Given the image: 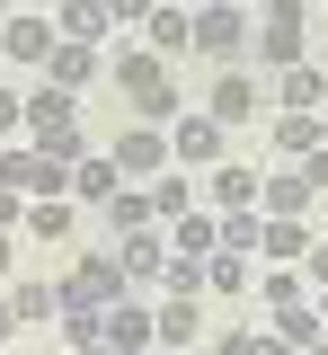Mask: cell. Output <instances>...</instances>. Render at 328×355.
Wrapping results in <instances>:
<instances>
[{
	"label": "cell",
	"instance_id": "7a4b0ae2",
	"mask_svg": "<svg viewBox=\"0 0 328 355\" xmlns=\"http://www.w3.org/2000/svg\"><path fill=\"white\" fill-rule=\"evenodd\" d=\"M248 44H257V18H248V0H204V9H195V53H213L222 71H231Z\"/></svg>",
	"mask_w": 328,
	"mask_h": 355
},
{
	"label": "cell",
	"instance_id": "e0dca14e",
	"mask_svg": "<svg viewBox=\"0 0 328 355\" xmlns=\"http://www.w3.org/2000/svg\"><path fill=\"white\" fill-rule=\"evenodd\" d=\"M142 36H151V53H187V44H195V9H187V0H160Z\"/></svg>",
	"mask_w": 328,
	"mask_h": 355
},
{
	"label": "cell",
	"instance_id": "484cf974",
	"mask_svg": "<svg viewBox=\"0 0 328 355\" xmlns=\"http://www.w3.org/2000/svg\"><path fill=\"white\" fill-rule=\"evenodd\" d=\"M195 205H204V196H195V178H187V169H178V178H160V187H151V214H160V222L195 214Z\"/></svg>",
	"mask_w": 328,
	"mask_h": 355
},
{
	"label": "cell",
	"instance_id": "2e32d148",
	"mask_svg": "<svg viewBox=\"0 0 328 355\" xmlns=\"http://www.w3.org/2000/svg\"><path fill=\"white\" fill-rule=\"evenodd\" d=\"M311 258V222H284L266 214V240H257V266H302Z\"/></svg>",
	"mask_w": 328,
	"mask_h": 355
},
{
	"label": "cell",
	"instance_id": "603a6c76",
	"mask_svg": "<svg viewBox=\"0 0 328 355\" xmlns=\"http://www.w3.org/2000/svg\"><path fill=\"white\" fill-rule=\"evenodd\" d=\"M9 311H18V329H45V320H62V284H18Z\"/></svg>",
	"mask_w": 328,
	"mask_h": 355
},
{
	"label": "cell",
	"instance_id": "ba28073f",
	"mask_svg": "<svg viewBox=\"0 0 328 355\" xmlns=\"http://www.w3.org/2000/svg\"><path fill=\"white\" fill-rule=\"evenodd\" d=\"M257 196H266V178L248 169V160H222V169H204V205H213V214H257Z\"/></svg>",
	"mask_w": 328,
	"mask_h": 355
},
{
	"label": "cell",
	"instance_id": "74e56055",
	"mask_svg": "<svg viewBox=\"0 0 328 355\" xmlns=\"http://www.w3.org/2000/svg\"><path fill=\"white\" fill-rule=\"evenodd\" d=\"M311 311H320V329H328V293H311Z\"/></svg>",
	"mask_w": 328,
	"mask_h": 355
},
{
	"label": "cell",
	"instance_id": "4dcf8cb0",
	"mask_svg": "<svg viewBox=\"0 0 328 355\" xmlns=\"http://www.w3.org/2000/svg\"><path fill=\"white\" fill-rule=\"evenodd\" d=\"M151 9H160V0H107V18H116V36H125V27H151Z\"/></svg>",
	"mask_w": 328,
	"mask_h": 355
},
{
	"label": "cell",
	"instance_id": "4316f807",
	"mask_svg": "<svg viewBox=\"0 0 328 355\" xmlns=\"http://www.w3.org/2000/svg\"><path fill=\"white\" fill-rule=\"evenodd\" d=\"M142 222H160V214H151V187H116V205H107V231H142Z\"/></svg>",
	"mask_w": 328,
	"mask_h": 355
},
{
	"label": "cell",
	"instance_id": "cb8c5ba5",
	"mask_svg": "<svg viewBox=\"0 0 328 355\" xmlns=\"http://www.w3.org/2000/svg\"><path fill=\"white\" fill-rule=\"evenodd\" d=\"M257 302H266V311H293V302H311L302 266H266V275H257Z\"/></svg>",
	"mask_w": 328,
	"mask_h": 355
},
{
	"label": "cell",
	"instance_id": "b9f144b4",
	"mask_svg": "<svg viewBox=\"0 0 328 355\" xmlns=\"http://www.w3.org/2000/svg\"><path fill=\"white\" fill-rule=\"evenodd\" d=\"M302 9H320V0H302Z\"/></svg>",
	"mask_w": 328,
	"mask_h": 355
},
{
	"label": "cell",
	"instance_id": "277c9868",
	"mask_svg": "<svg viewBox=\"0 0 328 355\" xmlns=\"http://www.w3.org/2000/svg\"><path fill=\"white\" fill-rule=\"evenodd\" d=\"M125 266L107 258V249H80V266L62 275V311H107V302H125Z\"/></svg>",
	"mask_w": 328,
	"mask_h": 355
},
{
	"label": "cell",
	"instance_id": "836d02e7",
	"mask_svg": "<svg viewBox=\"0 0 328 355\" xmlns=\"http://www.w3.org/2000/svg\"><path fill=\"white\" fill-rule=\"evenodd\" d=\"M0 133H27V98L18 89H0Z\"/></svg>",
	"mask_w": 328,
	"mask_h": 355
},
{
	"label": "cell",
	"instance_id": "3957f363",
	"mask_svg": "<svg viewBox=\"0 0 328 355\" xmlns=\"http://www.w3.org/2000/svg\"><path fill=\"white\" fill-rule=\"evenodd\" d=\"M302 36H311V9L302 0H266L257 9V62L266 71H293L302 62Z\"/></svg>",
	"mask_w": 328,
	"mask_h": 355
},
{
	"label": "cell",
	"instance_id": "6da1fadb",
	"mask_svg": "<svg viewBox=\"0 0 328 355\" xmlns=\"http://www.w3.org/2000/svg\"><path fill=\"white\" fill-rule=\"evenodd\" d=\"M116 89L134 98L151 125H160V116L178 107V89H169V53H151V44H125V53H116Z\"/></svg>",
	"mask_w": 328,
	"mask_h": 355
},
{
	"label": "cell",
	"instance_id": "5bb4252c",
	"mask_svg": "<svg viewBox=\"0 0 328 355\" xmlns=\"http://www.w3.org/2000/svg\"><path fill=\"white\" fill-rule=\"evenodd\" d=\"M275 107H293V116H320V107H328V71H320V62H293V71H275Z\"/></svg>",
	"mask_w": 328,
	"mask_h": 355
},
{
	"label": "cell",
	"instance_id": "d590c367",
	"mask_svg": "<svg viewBox=\"0 0 328 355\" xmlns=\"http://www.w3.org/2000/svg\"><path fill=\"white\" fill-rule=\"evenodd\" d=\"M9 338H18V311H9V302H0V347H9Z\"/></svg>",
	"mask_w": 328,
	"mask_h": 355
},
{
	"label": "cell",
	"instance_id": "60d3db41",
	"mask_svg": "<svg viewBox=\"0 0 328 355\" xmlns=\"http://www.w3.org/2000/svg\"><path fill=\"white\" fill-rule=\"evenodd\" d=\"M320 151H328V107H320Z\"/></svg>",
	"mask_w": 328,
	"mask_h": 355
},
{
	"label": "cell",
	"instance_id": "8fae6325",
	"mask_svg": "<svg viewBox=\"0 0 328 355\" xmlns=\"http://www.w3.org/2000/svg\"><path fill=\"white\" fill-rule=\"evenodd\" d=\"M169 160L178 169H222V125L213 116H178L169 125Z\"/></svg>",
	"mask_w": 328,
	"mask_h": 355
},
{
	"label": "cell",
	"instance_id": "ac0fdd59",
	"mask_svg": "<svg viewBox=\"0 0 328 355\" xmlns=\"http://www.w3.org/2000/svg\"><path fill=\"white\" fill-rule=\"evenodd\" d=\"M53 27H62V44H98V36H116L107 0H62V9H53Z\"/></svg>",
	"mask_w": 328,
	"mask_h": 355
},
{
	"label": "cell",
	"instance_id": "f1b7e54d",
	"mask_svg": "<svg viewBox=\"0 0 328 355\" xmlns=\"http://www.w3.org/2000/svg\"><path fill=\"white\" fill-rule=\"evenodd\" d=\"M257 240H266V214H222V249L257 258Z\"/></svg>",
	"mask_w": 328,
	"mask_h": 355
},
{
	"label": "cell",
	"instance_id": "d6986e66",
	"mask_svg": "<svg viewBox=\"0 0 328 355\" xmlns=\"http://www.w3.org/2000/svg\"><path fill=\"white\" fill-rule=\"evenodd\" d=\"M45 80L80 98V89L98 80V44H53V53H45Z\"/></svg>",
	"mask_w": 328,
	"mask_h": 355
},
{
	"label": "cell",
	"instance_id": "ffe728a7",
	"mask_svg": "<svg viewBox=\"0 0 328 355\" xmlns=\"http://www.w3.org/2000/svg\"><path fill=\"white\" fill-rule=\"evenodd\" d=\"M116 266H125V275L142 284V275H160V266H169V240L142 222V231H125V240H116Z\"/></svg>",
	"mask_w": 328,
	"mask_h": 355
},
{
	"label": "cell",
	"instance_id": "52a82bcc",
	"mask_svg": "<svg viewBox=\"0 0 328 355\" xmlns=\"http://www.w3.org/2000/svg\"><path fill=\"white\" fill-rule=\"evenodd\" d=\"M53 44H62V27L36 18V9H9V18H0V53H9V62H36V71H45Z\"/></svg>",
	"mask_w": 328,
	"mask_h": 355
},
{
	"label": "cell",
	"instance_id": "8d00e7d4",
	"mask_svg": "<svg viewBox=\"0 0 328 355\" xmlns=\"http://www.w3.org/2000/svg\"><path fill=\"white\" fill-rule=\"evenodd\" d=\"M9 258H18V240H9V231H0V275H9Z\"/></svg>",
	"mask_w": 328,
	"mask_h": 355
},
{
	"label": "cell",
	"instance_id": "30bf717a",
	"mask_svg": "<svg viewBox=\"0 0 328 355\" xmlns=\"http://www.w3.org/2000/svg\"><path fill=\"white\" fill-rule=\"evenodd\" d=\"M311 205H320V187H311V169H302V160H284V169H266V196H257V214L311 222Z\"/></svg>",
	"mask_w": 328,
	"mask_h": 355
},
{
	"label": "cell",
	"instance_id": "e575fe53",
	"mask_svg": "<svg viewBox=\"0 0 328 355\" xmlns=\"http://www.w3.org/2000/svg\"><path fill=\"white\" fill-rule=\"evenodd\" d=\"M248 355H302L293 338H275V329H248Z\"/></svg>",
	"mask_w": 328,
	"mask_h": 355
},
{
	"label": "cell",
	"instance_id": "4fadbf2b",
	"mask_svg": "<svg viewBox=\"0 0 328 355\" xmlns=\"http://www.w3.org/2000/svg\"><path fill=\"white\" fill-rule=\"evenodd\" d=\"M27 142H36L45 160H62V169H80V160H89V142H80L71 116H27Z\"/></svg>",
	"mask_w": 328,
	"mask_h": 355
},
{
	"label": "cell",
	"instance_id": "44dd1931",
	"mask_svg": "<svg viewBox=\"0 0 328 355\" xmlns=\"http://www.w3.org/2000/svg\"><path fill=\"white\" fill-rule=\"evenodd\" d=\"M151 320H160V347H187L195 329H204V293H169Z\"/></svg>",
	"mask_w": 328,
	"mask_h": 355
},
{
	"label": "cell",
	"instance_id": "1f68e13d",
	"mask_svg": "<svg viewBox=\"0 0 328 355\" xmlns=\"http://www.w3.org/2000/svg\"><path fill=\"white\" fill-rule=\"evenodd\" d=\"M302 284H311V293H328V240H311V258H302Z\"/></svg>",
	"mask_w": 328,
	"mask_h": 355
},
{
	"label": "cell",
	"instance_id": "ab89813d",
	"mask_svg": "<svg viewBox=\"0 0 328 355\" xmlns=\"http://www.w3.org/2000/svg\"><path fill=\"white\" fill-rule=\"evenodd\" d=\"M80 355H116V347H107V338H98V347H80Z\"/></svg>",
	"mask_w": 328,
	"mask_h": 355
},
{
	"label": "cell",
	"instance_id": "8992f818",
	"mask_svg": "<svg viewBox=\"0 0 328 355\" xmlns=\"http://www.w3.org/2000/svg\"><path fill=\"white\" fill-rule=\"evenodd\" d=\"M107 160H116L125 178H151V169H169V125H151V116H142V125H125L116 142H107Z\"/></svg>",
	"mask_w": 328,
	"mask_h": 355
},
{
	"label": "cell",
	"instance_id": "7c38bea8",
	"mask_svg": "<svg viewBox=\"0 0 328 355\" xmlns=\"http://www.w3.org/2000/svg\"><path fill=\"white\" fill-rule=\"evenodd\" d=\"M98 338H107L116 355H151V347H160V320L125 293V302H107V329H98Z\"/></svg>",
	"mask_w": 328,
	"mask_h": 355
},
{
	"label": "cell",
	"instance_id": "d4e9b609",
	"mask_svg": "<svg viewBox=\"0 0 328 355\" xmlns=\"http://www.w3.org/2000/svg\"><path fill=\"white\" fill-rule=\"evenodd\" d=\"M248 284H257V275H248L239 249H213V258H204V293H248Z\"/></svg>",
	"mask_w": 328,
	"mask_h": 355
},
{
	"label": "cell",
	"instance_id": "5b68a950",
	"mask_svg": "<svg viewBox=\"0 0 328 355\" xmlns=\"http://www.w3.org/2000/svg\"><path fill=\"white\" fill-rule=\"evenodd\" d=\"M0 187H18L27 205H45V196H71V169L45 160L36 142H18V151H0Z\"/></svg>",
	"mask_w": 328,
	"mask_h": 355
},
{
	"label": "cell",
	"instance_id": "9a60e30c",
	"mask_svg": "<svg viewBox=\"0 0 328 355\" xmlns=\"http://www.w3.org/2000/svg\"><path fill=\"white\" fill-rule=\"evenodd\" d=\"M116 187H134V178L116 169V160H107V151H89V160H80V169H71V196H80V205H98V214H107V205H116Z\"/></svg>",
	"mask_w": 328,
	"mask_h": 355
},
{
	"label": "cell",
	"instance_id": "7bdbcfd3",
	"mask_svg": "<svg viewBox=\"0 0 328 355\" xmlns=\"http://www.w3.org/2000/svg\"><path fill=\"white\" fill-rule=\"evenodd\" d=\"M0 355H9V347H0Z\"/></svg>",
	"mask_w": 328,
	"mask_h": 355
},
{
	"label": "cell",
	"instance_id": "9c48e42d",
	"mask_svg": "<svg viewBox=\"0 0 328 355\" xmlns=\"http://www.w3.org/2000/svg\"><path fill=\"white\" fill-rule=\"evenodd\" d=\"M257 107H266V98H257V71H222V80H213V98H204V116H213V125L231 133V125H257Z\"/></svg>",
	"mask_w": 328,
	"mask_h": 355
},
{
	"label": "cell",
	"instance_id": "83f0119b",
	"mask_svg": "<svg viewBox=\"0 0 328 355\" xmlns=\"http://www.w3.org/2000/svg\"><path fill=\"white\" fill-rule=\"evenodd\" d=\"M71 205H62V196H45V205H27V240H71Z\"/></svg>",
	"mask_w": 328,
	"mask_h": 355
},
{
	"label": "cell",
	"instance_id": "d6a6232c",
	"mask_svg": "<svg viewBox=\"0 0 328 355\" xmlns=\"http://www.w3.org/2000/svg\"><path fill=\"white\" fill-rule=\"evenodd\" d=\"M0 231H27V196L18 187H0Z\"/></svg>",
	"mask_w": 328,
	"mask_h": 355
},
{
	"label": "cell",
	"instance_id": "f546056e",
	"mask_svg": "<svg viewBox=\"0 0 328 355\" xmlns=\"http://www.w3.org/2000/svg\"><path fill=\"white\" fill-rule=\"evenodd\" d=\"M266 320H275V338H293V347H311V338H320V311H311V302H293V311H266Z\"/></svg>",
	"mask_w": 328,
	"mask_h": 355
},
{
	"label": "cell",
	"instance_id": "f35d334b",
	"mask_svg": "<svg viewBox=\"0 0 328 355\" xmlns=\"http://www.w3.org/2000/svg\"><path fill=\"white\" fill-rule=\"evenodd\" d=\"M302 355H328V329H320V338H311V347H302Z\"/></svg>",
	"mask_w": 328,
	"mask_h": 355
},
{
	"label": "cell",
	"instance_id": "7402d4cb",
	"mask_svg": "<svg viewBox=\"0 0 328 355\" xmlns=\"http://www.w3.org/2000/svg\"><path fill=\"white\" fill-rule=\"evenodd\" d=\"M311 151H320V116H293L284 107L275 116V160H311Z\"/></svg>",
	"mask_w": 328,
	"mask_h": 355
}]
</instances>
